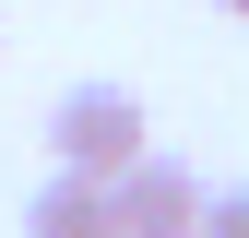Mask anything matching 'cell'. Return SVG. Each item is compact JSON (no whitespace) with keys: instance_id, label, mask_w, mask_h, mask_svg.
Here are the masks:
<instances>
[{"instance_id":"4","label":"cell","mask_w":249,"mask_h":238,"mask_svg":"<svg viewBox=\"0 0 249 238\" xmlns=\"http://www.w3.org/2000/svg\"><path fill=\"white\" fill-rule=\"evenodd\" d=\"M202 238H249V191H213L202 202Z\"/></svg>"},{"instance_id":"5","label":"cell","mask_w":249,"mask_h":238,"mask_svg":"<svg viewBox=\"0 0 249 238\" xmlns=\"http://www.w3.org/2000/svg\"><path fill=\"white\" fill-rule=\"evenodd\" d=\"M226 12H237V24H249V0H226Z\"/></svg>"},{"instance_id":"2","label":"cell","mask_w":249,"mask_h":238,"mask_svg":"<svg viewBox=\"0 0 249 238\" xmlns=\"http://www.w3.org/2000/svg\"><path fill=\"white\" fill-rule=\"evenodd\" d=\"M202 178L178 167V155H142V167H119V238H202Z\"/></svg>"},{"instance_id":"6","label":"cell","mask_w":249,"mask_h":238,"mask_svg":"<svg viewBox=\"0 0 249 238\" xmlns=\"http://www.w3.org/2000/svg\"><path fill=\"white\" fill-rule=\"evenodd\" d=\"M0 36H12V24H0Z\"/></svg>"},{"instance_id":"1","label":"cell","mask_w":249,"mask_h":238,"mask_svg":"<svg viewBox=\"0 0 249 238\" xmlns=\"http://www.w3.org/2000/svg\"><path fill=\"white\" fill-rule=\"evenodd\" d=\"M48 155L59 167H95V178L142 167L154 155V143H142V96H131V83H71V96L48 107Z\"/></svg>"},{"instance_id":"3","label":"cell","mask_w":249,"mask_h":238,"mask_svg":"<svg viewBox=\"0 0 249 238\" xmlns=\"http://www.w3.org/2000/svg\"><path fill=\"white\" fill-rule=\"evenodd\" d=\"M24 238H119V178L95 167H59L36 202H24Z\"/></svg>"}]
</instances>
